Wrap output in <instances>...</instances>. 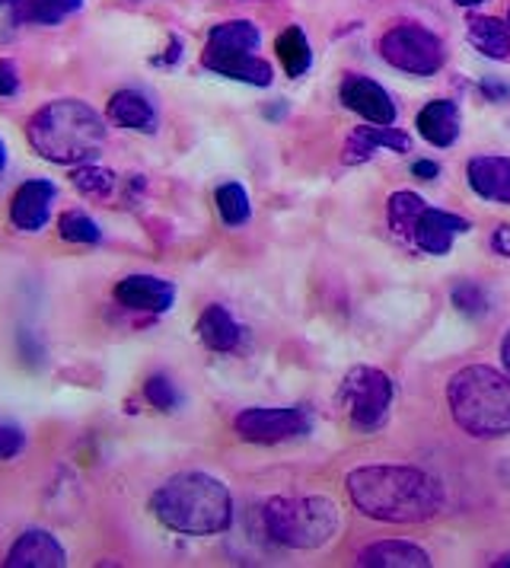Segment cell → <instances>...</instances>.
<instances>
[{
  "label": "cell",
  "instance_id": "1",
  "mask_svg": "<svg viewBox=\"0 0 510 568\" xmlns=\"http://www.w3.org/2000/svg\"><path fill=\"white\" fill-rule=\"evenodd\" d=\"M348 495L360 515L386 524H425L443 505L437 479L411 466H360L348 473Z\"/></svg>",
  "mask_w": 510,
  "mask_h": 568
},
{
  "label": "cell",
  "instance_id": "2",
  "mask_svg": "<svg viewBox=\"0 0 510 568\" xmlns=\"http://www.w3.org/2000/svg\"><path fill=\"white\" fill-rule=\"evenodd\" d=\"M26 138L42 160L58 166H80V163H93L102 154L105 122L83 100H58L42 105L29 119Z\"/></svg>",
  "mask_w": 510,
  "mask_h": 568
},
{
  "label": "cell",
  "instance_id": "3",
  "mask_svg": "<svg viewBox=\"0 0 510 568\" xmlns=\"http://www.w3.org/2000/svg\"><path fill=\"white\" fill-rule=\"evenodd\" d=\"M151 508L156 520L185 537L224 534L233 520L230 489L207 473H178L153 491Z\"/></svg>",
  "mask_w": 510,
  "mask_h": 568
},
{
  "label": "cell",
  "instance_id": "4",
  "mask_svg": "<svg viewBox=\"0 0 510 568\" xmlns=\"http://www.w3.org/2000/svg\"><path fill=\"white\" fill-rule=\"evenodd\" d=\"M447 403L457 425L472 438L510 435V377L494 367L472 364L453 374Z\"/></svg>",
  "mask_w": 510,
  "mask_h": 568
},
{
  "label": "cell",
  "instance_id": "5",
  "mask_svg": "<svg viewBox=\"0 0 510 568\" xmlns=\"http://www.w3.org/2000/svg\"><path fill=\"white\" fill-rule=\"evenodd\" d=\"M265 530L290 549H319L338 534V508L332 498H272L265 505Z\"/></svg>",
  "mask_w": 510,
  "mask_h": 568
},
{
  "label": "cell",
  "instance_id": "6",
  "mask_svg": "<svg viewBox=\"0 0 510 568\" xmlns=\"http://www.w3.org/2000/svg\"><path fill=\"white\" fill-rule=\"evenodd\" d=\"M382 58L406 71V74H415V78H431L443 68V45L440 39L421 27H411V23H402V27L389 29L382 36L380 42Z\"/></svg>",
  "mask_w": 510,
  "mask_h": 568
},
{
  "label": "cell",
  "instance_id": "7",
  "mask_svg": "<svg viewBox=\"0 0 510 568\" xmlns=\"http://www.w3.org/2000/svg\"><path fill=\"white\" fill-rule=\"evenodd\" d=\"M341 403L357 428L370 432L382 425L392 403V381L377 367H355L341 384Z\"/></svg>",
  "mask_w": 510,
  "mask_h": 568
},
{
  "label": "cell",
  "instance_id": "8",
  "mask_svg": "<svg viewBox=\"0 0 510 568\" xmlns=\"http://www.w3.org/2000/svg\"><path fill=\"white\" fill-rule=\"evenodd\" d=\"M236 435L253 444H278L309 432V415L304 409H246L233 422Z\"/></svg>",
  "mask_w": 510,
  "mask_h": 568
},
{
  "label": "cell",
  "instance_id": "9",
  "mask_svg": "<svg viewBox=\"0 0 510 568\" xmlns=\"http://www.w3.org/2000/svg\"><path fill=\"white\" fill-rule=\"evenodd\" d=\"M58 199V189L49 180H29L17 189L13 202H10V221L13 227L23 233L42 231L49 224L51 205Z\"/></svg>",
  "mask_w": 510,
  "mask_h": 568
},
{
  "label": "cell",
  "instance_id": "10",
  "mask_svg": "<svg viewBox=\"0 0 510 568\" xmlns=\"http://www.w3.org/2000/svg\"><path fill=\"white\" fill-rule=\"evenodd\" d=\"M469 231V224L450 214V211H437V207H425L418 217H415V227H411V243L431 256H443L450 253L453 246V236Z\"/></svg>",
  "mask_w": 510,
  "mask_h": 568
},
{
  "label": "cell",
  "instance_id": "11",
  "mask_svg": "<svg viewBox=\"0 0 510 568\" xmlns=\"http://www.w3.org/2000/svg\"><path fill=\"white\" fill-rule=\"evenodd\" d=\"M115 301L128 311L166 313L176 301V287L153 275H128L115 284Z\"/></svg>",
  "mask_w": 510,
  "mask_h": 568
},
{
  "label": "cell",
  "instance_id": "12",
  "mask_svg": "<svg viewBox=\"0 0 510 568\" xmlns=\"http://www.w3.org/2000/svg\"><path fill=\"white\" fill-rule=\"evenodd\" d=\"M341 103L364 115L370 125H392L396 122V103L380 83L367 78H348L341 83Z\"/></svg>",
  "mask_w": 510,
  "mask_h": 568
},
{
  "label": "cell",
  "instance_id": "13",
  "mask_svg": "<svg viewBox=\"0 0 510 568\" xmlns=\"http://www.w3.org/2000/svg\"><path fill=\"white\" fill-rule=\"evenodd\" d=\"M64 562V546L49 530H26L7 556L10 568H61Z\"/></svg>",
  "mask_w": 510,
  "mask_h": 568
},
{
  "label": "cell",
  "instance_id": "14",
  "mask_svg": "<svg viewBox=\"0 0 510 568\" xmlns=\"http://www.w3.org/2000/svg\"><path fill=\"white\" fill-rule=\"evenodd\" d=\"M469 185L488 202L510 205V156H476L466 166Z\"/></svg>",
  "mask_w": 510,
  "mask_h": 568
},
{
  "label": "cell",
  "instance_id": "15",
  "mask_svg": "<svg viewBox=\"0 0 510 568\" xmlns=\"http://www.w3.org/2000/svg\"><path fill=\"white\" fill-rule=\"evenodd\" d=\"M377 148L406 154V151H411V138L406 131L392 129V125H360L345 144V163H364L367 156H374Z\"/></svg>",
  "mask_w": 510,
  "mask_h": 568
},
{
  "label": "cell",
  "instance_id": "16",
  "mask_svg": "<svg viewBox=\"0 0 510 568\" xmlns=\"http://www.w3.org/2000/svg\"><path fill=\"white\" fill-rule=\"evenodd\" d=\"M204 68H211L214 74H224L230 80H243V83H253V87H268L272 83V64L255 58L253 54H202Z\"/></svg>",
  "mask_w": 510,
  "mask_h": 568
},
{
  "label": "cell",
  "instance_id": "17",
  "mask_svg": "<svg viewBox=\"0 0 510 568\" xmlns=\"http://www.w3.org/2000/svg\"><path fill=\"white\" fill-rule=\"evenodd\" d=\"M360 566L374 568H428L431 566V556L421 549V546H411V542L386 540L367 546L360 556H357Z\"/></svg>",
  "mask_w": 510,
  "mask_h": 568
},
{
  "label": "cell",
  "instance_id": "18",
  "mask_svg": "<svg viewBox=\"0 0 510 568\" xmlns=\"http://www.w3.org/2000/svg\"><path fill=\"white\" fill-rule=\"evenodd\" d=\"M418 131L437 148H450L459 138V109L450 100L428 103L418 112Z\"/></svg>",
  "mask_w": 510,
  "mask_h": 568
},
{
  "label": "cell",
  "instance_id": "19",
  "mask_svg": "<svg viewBox=\"0 0 510 568\" xmlns=\"http://www.w3.org/2000/svg\"><path fill=\"white\" fill-rule=\"evenodd\" d=\"M109 122H115L119 129H134V131H153V122H156V112L153 105L134 93V90H119L112 100H109V109H105Z\"/></svg>",
  "mask_w": 510,
  "mask_h": 568
},
{
  "label": "cell",
  "instance_id": "20",
  "mask_svg": "<svg viewBox=\"0 0 510 568\" xmlns=\"http://www.w3.org/2000/svg\"><path fill=\"white\" fill-rule=\"evenodd\" d=\"M262 42L258 29L246 20H230V23H221V27L211 29L207 36V49L204 52L214 54H253Z\"/></svg>",
  "mask_w": 510,
  "mask_h": 568
},
{
  "label": "cell",
  "instance_id": "21",
  "mask_svg": "<svg viewBox=\"0 0 510 568\" xmlns=\"http://www.w3.org/2000/svg\"><path fill=\"white\" fill-rule=\"evenodd\" d=\"M198 338L211 352H233L239 345V326L221 304H211L198 316Z\"/></svg>",
  "mask_w": 510,
  "mask_h": 568
},
{
  "label": "cell",
  "instance_id": "22",
  "mask_svg": "<svg viewBox=\"0 0 510 568\" xmlns=\"http://www.w3.org/2000/svg\"><path fill=\"white\" fill-rule=\"evenodd\" d=\"M469 42L484 54V58H510V27L494 20V17H472L469 20Z\"/></svg>",
  "mask_w": 510,
  "mask_h": 568
},
{
  "label": "cell",
  "instance_id": "23",
  "mask_svg": "<svg viewBox=\"0 0 510 568\" xmlns=\"http://www.w3.org/2000/svg\"><path fill=\"white\" fill-rule=\"evenodd\" d=\"M275 49H278V58L280 64H284V71H287V78H304L306 71H309L313 52H309V42H306L304 29H284L278 36V45H275Z\"/></svg>",
  "mask_w": 510,
  "mask_h": 568
},
{
  "label": "cell",
  "instance_id": "24",
  "mask_svg": "<svg viewBox=\"0 0 510 568\" xmlns=\"http://www.w3.org/2000/svg\"><path fill=\"white\" fill-rule=\"evenodd\" d=\"M80 7H83V0H23L20 17L26 23H35V27H58Z\"/></svg>",
  "mask_w": 510,
  "mask_h": 568
},
{
  "label": "cell",
  "instance_id": "25",
  "mask_svg": "<svg viewBox=\"0 0 510 568\" xmlns=\"http://www.w3.org/2000/svg\"><path fill=\"white\" fill-rule=\"evenodd\" d=\"M214 202H217V211H221L224 224H230V227L246 224V221H249V214H253V207H249V195H246V189H243L239 182H224V185L217 189Z\"/></svg>",
  "mask_w": 510,
  "mask_h": 568
},
{
  "label": "cell",
  "instance_id": "26",
  "mask_svg": "<svg viewBox=\"0 0 510 568\" xmlns=\"http://www.w3.org/2000/svg\"><path fill=\"white\" fill-rule=\"evenodd\" d=\"M58 233H61V240L80 243V246H93V243L102 240L100 224L90 214H83V211H64L58 217Z\"/></svg>",
  "mask_w": 510,
  "mask_h": 568
},
{
  "label": "cell",
  "instance_id": "27",
  "mask_svg": "<svg viewBox=\"0 0 510 568\" xmlns=\"http://www.w3.org/2000/svg\"><path fill=\"white\" fill-rule=\"evenodd\" d=\"M425 207L428 205H425L415 192H396V195L389 199V224H392V231L402 233L406 240H411L415 217H418Z\"/></svg>",
  "mask_w": 510,
  "mask_h": 568
},
{
  "label": "cell",
  "instance_id": "28",
  "mask_svg": "<svg viewBox=\"0 0 510 568\" xmlns=\"http://www.w3.org/2000/svg\"><path fill=\"white\" fill-rule=\"evenodd\" d=\"M74 185L83 192V195H109L112 192V185H115V173L112 170H100V166H93V163H83L80 170H74Z\"/></svg>",
  "mask_w": 510,
  "mask_h": 568
},
{
  "label": "cell",
  "instance_id": "29",
  "mask_svg": "<svg viewBox=\"0 0 510 568\" xmlns=\"http://www.w3.org/2000/svg\"><path fill=\"white\" fill-rule=\"evenodd\" d=\"M144 396H147V403H151L153 409H160V413H176L178 403H182L178 389L173 387V381L166 374H153L151 381L144 384Z\"/></svg>",
  "mask_w": 510,
  "mask_h": 568
},
{
  "label": "cell",
  "instance_id": "30",
  "mask_svg": "<svg viewBox=\"0 0 510 568\" xmlns=\"http://www.w3.org/2000/svg\"><path fill=\"white\" fill-rule=\"evenodd\" d=\"M453 304H457L462 313H469V316H482V313L488 311L484 294L476 284H457V287H453Z\"/></svg>",
  "mask_w": 510,
  "mask_h": 568
},
{
  "label": "cell",
  "instance_id": "31",
  "mask_svg": "<svg viewBox=\"0 0 510 568\" xmlns=\"http://www.w3.org/2000/svg\"><path fill=\"white\" fill-rule=\"evenodd\" d=\"M26 447V435L17 425H3L0 422V460H13Z\"/></svg>",
  "mask_w": 510,
  "mask_h": 568
},
{
  "label": "cell",
  "instance_id": "32",
  "mask_svg": "<svg viewBox=\"0 0 510 568\" xmlns=\"http://www.w3.org/2000/svg\"><path fill=\"white\" fill-rule=\"evenodd\" d=\"M20 90V71L13 61H0V97H17Z\"/></svg>",
  "mask_w": 510,
  "mask_h": 568
},
{
  "label": "cell",
  "instance_id": "33",
  "mask_svg": "<svg viewBox=\"0 0 510 568\" xmlns=\"http://www.w3.org/2000/svg\"><path fill=\"white\" fill-rule=\"evenodd\" d=\"M482 93L491 103H508L510 100V83H498L494 78L482 80Z\"/></svg>",
  "mask_w": 510,
  "mask_h": 568
},
{
  "label": "cell",
  "instance_id": "34",
  "mask_svg": "<svg viewBox=\"0 0 510 568\" xmlns=\"http://www.w3.org/2000/svg\"><path fill=\"white\" fill-rule=\"evenodd\" d=\"M491 246H494V253H498V256L510 258V227L508 224H501L498 231L491 233Z\"/></svg>",
  "mask_w": 510,
  "mask_h": 568
},
{
  "label": "cell",
  "instance_id": "35",
  "mask_svg": "<svg viewBox=\"0 0 510 568\" xmlns=\"http://www.w3.org/2000/svg\"><path fill=\"white\" fill-rule=\"evenodd\" d=\"M411 173H415L418 180H437V173H440V166H437L434 160H418V163L411 166Z\"/></svg>",
  "mask_w": 510,
  "mask_h": 568
},
{
  "label": "cell",
  "instance_id": "36",
  "mask_svg": "<svg viewBox=\"0 0 510 568\" xmlns=\"http://www.w3.org/2000/svg\"><path fill=\"white\" fill-rule=\"evenodd\" d=\"M176 58H178V39H173V42H170V54H166V58H156L153 64H170V61H176Z\"/></svg>",
  "mask_w": 510,
  "mask_h": 568
},
{
  "label": "cell",
  "instance_id": "37",
  "mask_svg": "<svg viewBox=\"0 0 510 568\" xmlns=\"http://www.w3.org/2000/svg\"><path fill=\"white\" fill-rule=\"evenodd\" d=\"M501 362H504V367H508L510 374V333L504 336V342H501Z\"/></svg>",
  "mask_w": 510,
  "mask_h": 568
},
{
  "label": "cell",
  "instance_id": "38",
  "mask_svg": "<svg viewBox=\"0 0 510 568\" xmlns=\"http://www.w3.org/2000/svg\"><path fill=\"white\" fill-rule=\"evenodd\" d=\"M3 166H7V148H3V141H0V173H3Z\"/></svg>",
  "mask_w": 510,
  "mask_h": 568
},
{
  "label": "cell",
  "instance_id": "39",
  "mask_svg": "<svg viewBox=\"0 0 510 568\" xmlns=\"http://www.w3.org/2000/svg\"><path fill=\"white\" fill-rule=\"evenodd\" d=\"M0 7H23V0H0Z\"/></svg>",
  "mask_w": 510,
  "mask_h": 568
},
{
  "label": "cell",
  "instance_id": "40",
  "mask_svg": "<svg viewBox=\"0 0 510 568\" xmlns=\"http://www.w3.org/2000/svg\"><path fill=\"white\" fill-rule=\"evenodd\" d=\"M459 7H476V3H484V0H457Z\"/></svg>",
  "mask_w": 510,
  "mask_h": 568
},
{
  "label": "cell",
  "instance_id": "41",
  "mask_svg": "<svg viewBox=\"0 0 510 568\" xmlns=\"http://www.w3.org/2000/svg\"><path fill=\"white\" fill-rule=\"evenodd\" d=\"M498 568H510V559H501V562H498Z\"/></svg>",
  "mask_w": 510,
  "mask_h": 568
},
{
  "label": "cell",
  "instance_id": "42",
  "mask_svg": "<svg viewBox=\"0 0 510 568\" xmlns=\"http://www.w3.org/2000/svg\"><path fill=\"white\" fill-rule=\"evenodd\" d=\"M508 27H510V13H508Z\"/></svg>",
  "mask_w": 510,
  "mask_h": 568
}]
</instances>
